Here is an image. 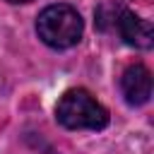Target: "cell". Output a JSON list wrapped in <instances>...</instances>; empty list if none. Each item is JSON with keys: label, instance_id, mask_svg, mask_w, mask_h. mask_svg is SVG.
Masks as SVG:
<instances>
[{"label": "cell", "instance_id": "cell-2", "mask_svg": "<svg viewBox=\"0 0 154 154\" xmlns=\"http://www.w3.org/2000/svg\"><path fill=\"white\" fill-rule=\"evenodd\" d=\"M55 118L70 130H101L108 123V111L87 89H70L60 96Z\"/></svg>", "mask_w": 154, "mask_h": 154}, {"label": "cell", "instance_id": "cell-5", "mask_svg": "<svg viewBox=\"0 0 154 154\" xmlns=\"http://www.w3.org/2000/svg\"><path fill=\"white\" fill-rule=\"evenodd\" d=\"M10 2H31V0H10Z\"/></svg>", "mask_w": 154, "mask_h": 154}, {"label": "cell", "instance_id": "cell-4", "mask_svg": "<svg viewBox=\"0 0 154 154\" xmlns=\"http://www.w3.org/2000/svg\"><path fill=\"white\" fill-rule=\"evenodd\" d=\"M118 31L125 38V43L135 46V48H152L154 43V34H152V24L132 12H120L118 19Z\"/></svg>", "mask_w": 154, "mask_h": 154}, {"label": "cell", "instance_id": "cell-1", "mask_svg": "<svg viewBox=\"0 0 154 154\" xmlns=\"http://www.w3.org/2000/svg\"><path fill=\"white\" fill-rule=\"evenodd\" d=\"M84 31V22L79 12L70 5H48L41 10L36 19V34L38 38L51 48H72Z\"/></svg>", "mask_w": 154, "mask_h": 154}, {"label": "cell", "instance_id": "cell-3", "mask_svg": "<svg viewBox=\"0 0 154 154\" xmlns=\"http://www.w3.org/2000/svg\"><path fill=\"white\" fill-rule=\"evenodd\" d=\"M120 91H123V96L130 106L147 103L149 96H152V72L142 63L130 65L120 77Z\"/></svg>", "mask_w": 154, "mask_h": 154}]
</instances>
